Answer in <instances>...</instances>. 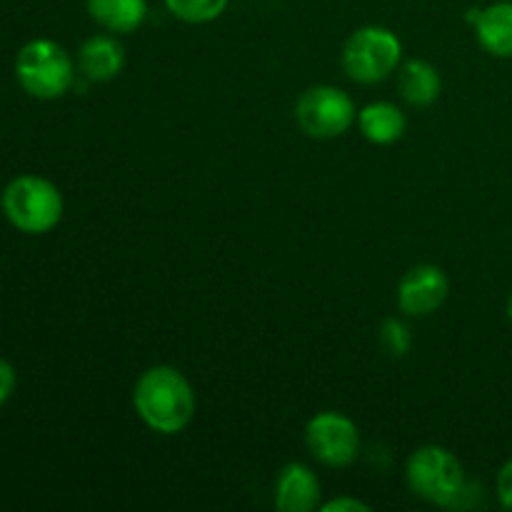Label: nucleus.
<instances>
[{"mask_svg":"<svg viewBox=\"0 0 512 512\" xmlns=\"http://www.w3.org/2000/svg\"><path fill=\"white\" fill-rule=\"evenodd\" d=\"M133 408L150 430L160 435H178L193 420L195 393L178 368L155 365L135 383Z\"/></svg>","mask_w":512,"mask_h":512,"instance_id":"nucleus-1","label":"nucleus"},{"mask_svg":"<svg viewBox=\"0 0 512 512\" xmlns=\"http://www.w3.org/2000/svg\"><path fill=\"white\" fill-rule=\"evenodd\" d=\"M3 213L15 230L28 235L50 233L63 218V193L43 175H18L3 190Z\"/></svg>","mask_w":512,"mask_h":512,"instance_id":"nucleus-2","label":"nucleus"},{"mask_svg":"<svg viewBox=\"0 0 512 512\" xmlns=\"http://www.w3.org/2000/svg\"><path fill=\"white\" fill-rule=\"evenodd\" d=\"M15 78L33 98L55 100L73 88L75 65L63 45L50 38H35L15 55Z\"/></svg>","mask_w":512,"mask_h":512,"instance_id":"nucleus-3","label":"nucleus"},{"mask_svg":"<svg viewBox=\"0 0 512 512\" xmlns=\"http://www.w3.org/2000/svg\"><path fill=\"white\" fill-rule=\"evenodd\" d=\"M405 478L420 500L440 508L458 503L465 490L463 463L440 445H425L415 450L405 465Z\"/></svg>","mask_w":512,"mask_h":512,"instance_id":"nucleus-4","label":"nucleus"},{"mask_svg":"<svg viewBox=\"0 0 512 512\" xmlns=\"http://www.w3.org/2000/svg\"><path fill=\"white\" fill-rule=\"evenodd\" d=\"M400 60H403V43L393 30L383 25H365L345 40L343 68L355 83H383L398 70Z\"/></svg>","mask_w":512,"mask_h":512,"instance_id":"nucleus-5","label":"nucleus"},{"mask_svg":"<svg viewBox=\"0 0 512 512\" xmlns=\"http://www.w3.org/2000/svg\"><path fill=\"white\" fill-rule=\"evenodd\" d=\"M295 120L308 138L330 140L348 133L350 125L358 120V113L348 93L333 85H315L295 103Z\"/></svg>","mask_w":512,"mask_h":512,"instance_id":"nucleus-6","label":"nucleus"},{"mask_svg":"<svg viewBox=\"0 0 512 512\" xmlns=\"http://www.w3.org/2000/svg\"><path fill=\"white\" fill-rule=\"evenodd\" d=\"M305 445H308L310 455L328 468H345L358 458V425L348 415L325 410L305 425Z\"/></svg>","mask_w":512,"mask_h":512,"instance_id":"nucleus-7","label":"nucleus"},{"mask_svg":"<svg viewBox=\"0 0 512 512\" xmlns=\"http://www.w3.org/2000/svg\"><path fill=\"white\" fill-rule=\"evenodd\" d=\"M448 275L438 265H415L403 275L398 285V305L405 315L425 318L443 308L448 300Z\"/></svg>","mask_w":512,"mask_h":512,"instance_id":"nucleus-8","label":"nucleus"},{"mask_svg":"<svg viewBox=\"0 0 512 512\" xmlns=\"http://www.w3.org/2000/svg\"><path fill=\"white\" fill-rule=\"evenodd\" d=\"M275 508L283 512H313L320 508V480L308 465L290 463L275 483Z\"/></svg>","mask_w":512,"mask_h":512,"instance_id":"nucleus-9","label":"nucleus"},{"mask_svg":"<svg viewBox=\"0 0 512 512\" xmlns=\"http://www.w3.org/2000/svg\"><path fill=\"white\" fill-rule=\"evenodd\" d=\"M78 65L83 75L93 83H108L118 78L125 65V50L113 35H93L80 45Z\"/></svg>","mask_w":512,"mask_h":512,"instance_id":"nucleus-10","label":"nucleus"},{"mask_svg":"<svg viewBox=\"0 0 512 512\" xmlns=\"http://www.w3.org/2000/svg\"><path fill=\"white\" fill-rule=\"evenodd\" d=\"M473 25L485 53L512 58V0H500L483 8Z\"/></svg>","mask_w":512,"mask_h":512,"instance_id":"nucleus-11","label":"nucleus"},{"mask_svg":"<svg viewBox=\"0 0 512 512\" xmlns=\"http://www.w3.org/2000/svg\"><path fill=\"white\" fill-rule=\"evenodd\" d=\"M88 13L108 33H135L148 18V0H85Z\"/></svg>","mask_w":512,"mask_h":512,"instance_id":"nucleus-12","label":"nucleus"},{"mask_svg":"<svg viewBox=\"0 0 512 512\" xmlns=\"http://www.w3.org/2000/svg\"><path fill=\"white\" fill-rule=\"evenodd\" d=\"M405 125H408V120H405L403 110L393 103H385V100L365 105L358 113L360 133L373 145L398 143L405 133Z\"/></svg>","mask_w":512,"mask_h":512,"instance_id":"nucleus-13","label":"nucleus"},{"mask_svg":"<svg viewBox=\"0 0 512 512\" xmlns=\"http://www.w3.org/2000/svg\"><path fill=\"white\" fill-rule=\"evenodd\" d=\"M398 88L400 95L408 100L415 108H425V105H433L440 98V90H443V80L435 65H430L428 60H408L403 63L398 75Z\"/></svg>","mask_w":512,"mask_h":512,"instance_id":"nucleus-14","label":"nucleus"},{"mask_svg":"<svg viewBox=\"0 0 512 512\" xmlns=\"http://www.w3.org/2000/svg\"><path fill=\"white\" fill-rule=\"evenodd\" d=\"M230 0H165V8L170 10V15L183 23L190 25H203L213 23L220 15L225 13Z\"/></svg>","mask_w":512,"mask_h":512,"instance_id":"nucleus-15","label":"nucleus"},{"mask_svg":"<svg viewBox=\"0 0 512 512\" xmlns=\"http://www.w3.org/2000/svg\"><path fill=\"white\" fill-rule=\"evenodd\" d=\"M410 343H413V338H410V330L403 320H383V325H380V345L385 348V353L393 355V358H403L410 350Z\"/></svg>","mask_w":512,"mask_h":512,"instance_id":"nucleus-16","label":"nucleus"},{"mask_svg":"<svg viewBox=\"0 0 512 512\" xmlns=\"http://www.w3.org/2000/svg\"><path fill=\"white\" fill-rule=\"evenodd\" d=\"M15 385H18V375H15V368L8 363V360L0 358V408L13 398Z\"/></svg>","mask_w":512,"mask_h":512,"instance_id":"nucleus-17","label":"nucleus"},{"mask_svg":"<svg viewBox=\"0 0 512 512\" xmlns=\"http://www.w3.org/2000/svg\"><path fill=\"white\" fill-rule=\"evenodd\" d=\"M495 490H498V500L503 508L512 510V458L500 468L498 483H495Z\"/></svg>","mask_w":512,"mask_h":512,"instance_id":"nucleus-18","label":"nucleus"},{"mask_svg":"<svg viewBox=\"0 0 512 512\" xmlns=\"http://www.w3.org/2000/svg\"><path fill=\"white\" fill-rule=\"evenodd\" d=\"M323 512H370V505H365L358 498H335L330 503L320 505Z\"/></svg>","mask_w":512,"mask_h":512,"instance_id":"nucleus-19","label":"nucleus"},{"mask_svg":"<svg viewBox=\"0 0 512 512\" xmlns=\"http://www.w3.org/2000/svg\"><path fill=\"white\" fill-rule=\"evenodd\" d=\"M508 318L512 320V290H510V295H508Z\"/></svg>","mask_w":512,"mask_h":512,"instance_id":"nucleus-20","label":"nucleus"}]
</instances>
